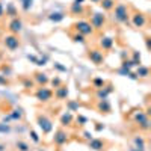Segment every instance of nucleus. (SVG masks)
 <instances>
[{"instance_id": "f257e3e1", "label": "nucleus", "mask_w": 151, "mask_h": 151, "mask_svg": "<svg viewBox=\"0 0 151 151\" xmlns=\"http://www.w3.org/2000/svg\"><path fill=\"white\" fill-rule=\"evenodd\" d=\"M115 8V14H113V18H115L118 23H127L128 21V8L124 3H118Z\"/></svg>"}, {"instance_id": "f03ea898", "label": "nucleus", "mask_w": 151, "mask_h": 151, "mask_svg": "<svg viewBox=\"0 0 151 151\" xmlns=\"http://www.w3.org/2000/svg\"><path fill=\"white\" fill-rule=\"evenodd\" d=\"M74 27H76V30H77L80 35H83V36L92 35V32H94V27L91 26V23H89V21H85V20L77 21V23L74 24Z\"/></svg>"}, {"instance_id": "7ed1b4c3", "label": "nucleus", "mask_w": 151, "mask_h": 151, "mask_svg": "<svg viewBox=\"0 0 151 151\" xmlns=\"http://www.w3.org/2000/svg\"><path fill=\"white\" fill-rule=\"evenodd\" d=\"M38 126H39V128L42 130V133H45V134L53 130V122L48 120L45 115H39V116H38Z\"/></svg>"}, {"instance_id": "20e7f679", "label": "nucleus", "mask_w": 151, "mask_h": 151, "mask_svg": "<svg viewBox=\"0 0 151 151\" xmlns=\"http://www.w3.org/2000/svg\"><path fill=\"white\" fill-rule=\"evenodd\" d=\"M3 44L6 45L8 50H15V48H18L20 45V41H18V38L15 36V35H6L5 36V39H3Z\"/></svg>"}, {"instance_id": "39448f33", "label": "nucleus", "mask_w": 151, "mask_h": 151, "mask_svg": "<svg viewBox=\"0 0 151 151\" xmlns=\"http://www.w3.org/2000/svg\"><path fill=\"white\" fill-rule=\"evenodd\" d=\"M104 24V15L100 14V12H95L92 14V18H91V26L94 29H101Z\"/></svg>"}, {"instance_id": "423d86ee", "label": "nucleus", "mask_w": 151, "mask_h": 151, "mask_svg": "<svg viewBox=\"0 0 151 151\" xmlns=\"http://www.w3.org/2000/svg\"><path fill=\"white\" fill-rule=\"evenodd\" d=\"M51 95H53V92L48 88H44V86L36 91V98L39 101H48L51 98Z\"/></svg>"}, {"instance_id": "0eeeda50", "label": "nucleus", "mask_w": 151, "mask_h": 151, "mask_svg": "<svg viewBox=\"0 0 151 151\" xmlns=\"http://www.w3.org/2000/svg\"><path fill=\"white\" fill-rule=\"evenodd\" d=\"M21 29H23V23H21V20L20 18H12L11 20V23H9V32L12 35L15 33H18V32H21Z\"/></svg>"}, {"instance_id": "6e6552de", "label": "nucleus", "mask_w": 151, "mask_h": 151, "mask_svg": "<svg viewBox=\"0 0 151 151\" xmlns=\"http://www.w3.org/2000/svg\"><path fill=\"white\" fill-rule=\"evenodd\" d=\"M88 56H89V59H91V62L95 63V65L103 63V53H101L100 50H91Z\"/></svg>"}, {"instance_id": "1a4fd4ad", "label": "nucleus", "mask_w": 151, "mask_h": 151, "mask_svg": "<svg viewBox=\"0 0 151 151\" xmlns=\"http://www.w3.org/2000/svg\"><path fill=\"white\" fill-rule=\"evenodd\" d=\"M147 24V17L144 14H134L133 15V26L134 27H144Z\"/></svg>"}, {"instance_id": "9d476101", "label": "nucleus", "mask_w": 151, "mask_h": 151, "mask_svg": "<svg viewBox=\"0 0 151 151\" xmlns=\"http://www.w3.org/2000/svg\"><path fill=\"white\" fill-rule=\"evenodd\" d=\"M67 139H68L67 133L62 132V130H59V132L55 134V144H57V145H63V144L67 142Z\"/></svg>"}, {"instance_id": "9b49d317", "label": "nucleus", "mask_w": 151, "mask_h": 151, "mask_svg": "<svg viewBox=\"0 0 151 151\" xmlns=\"http://www.w3.org/2000/svg\"><path fill=\"white\" fill-rule=\"evenodd\" d=\"M100 45H101L103 50H109V48H112V45H113V39L110 36H103L101 41H100Z\"/></svg>"}, {"instance_id": "f8f14e48", "label": "nucleus", "mask_w": 151, "mask_h": 151, "mask_svg": "<svg viewBox=\"0 0 151 151\" xmlns=\"http://www.w3.org/2000/svg\"><path fill=\"white\" fill-rule=\"evenodd\" d=\"M103 147H104V144H103V141H100V139H91V142H89V148H92V150H95V151H100V150H103Z\"/></svg>"}, {"instance_id": "ddd939ff", "label": "nucleus", "mask_w": 151, "mask_h": 151, "mask_svg": "<svg viewBox=\"0 0 151 151\" xmlns=\"http://www.w3.org/2000/svg\"><path fill=\"white\" fill-rule=\"evenodd\" d=\"M133 142H134V148H136L138 151H145V141H144V138L136 136L133 139Z\"/></svg>"}, {"instance_id": "4468645a", "label": "nucleus", "mask_w": 151, "mask_h": 151, "mask_svg": "<svg viewBox=\"0 0 151 151\" xmlns=\"http://www.w3.org/2000/svg\"><path fill=\"white\" fill-rule=\"evenodd\" d=\"M110 92H112V88H110V86H107L106 89L100 88L98 92H97V97H98V100H107V95H109Z\"/></svg>"}, {"instance_id": "2eb2a0df", "label": "nucleus", "mask_w": 151, "mask_h": 151, "mask_svg": "<svg viewBox=\"0 0 151 151\" xmlns=\"http://www.w3.org/2000/svg\"><path fill=\"white\" fill-rule=\"evenodd\" d=\"M55 95L57 97L59 100H63V98H67V95H68V89L63 88V86H59V88H56Z\"/></svg>"}, {"instance_id": "dca6fc26", "label": "nucleus", "mask_w": 151, "mask_h": 151, "mask_svg": "<svg viewBox=\"0 0 151 151\" xmlns=\"http://www.w3.org/2000/svg\"><path fill=\"white\" fill-rule=\"evenodd\" d=\"M71 122H73L71 112H67V113H63V115L61 116V124H62V126H69Z\"/></svg>"}, {"instance_id": "f3484780", "label": "nucleus", "mask_w": 151, "mask_h": 151, "mask_svg": "<svg viewBox=\"0 0 151 151\" xmlns=\"http://www.w3.org/2000/svg\"><path fill=\"white\" fill-rule=\"evenodd\" d=\"M100 5L104 11H110L115 6V2H113V0H100Z\"/></svg>"}, {"instance_id": "a211bd4d", "label": "nucleus", "mask_w": 151, "mask_h": 151, "mask_svg": "<svg viewBox=\"0 0 151 151\" xmlns=\"http://www.w3.org/2000/svg\"><path fill=\"white\" fill-rule=\"evenodd\" d=\"M35 80L39 85H45L48 82V77H47V74H44V73H36L35 74Z\"/></svg>"}, {"instance_id": "6ab92c4d", "label": "nucleus", "mask_w": 151, "mask_h": 151, "mask_svg": "<svg viewBox=\"0 0 151 151\" xmlns=\"http://www.w3.org/2000/svg\"><path fill=\"white\" fill-rule=\"evenodd\" d=\"M147 120H148V115H147L145 112H141V110H139L136 115H134V121H136L138 124H142L144 121H147Z\"/></svg>"}, {"instance_id": "aec40b11", "label": "nucleus", "mask_w": 151, "mask_h": 151, "mask_svg": "<svg viewBox=\"0 0 151 151\" xmlns=\"http://www.w3.org/2000/svg\"><path fill=\"white\" fill-rule=\"evenodd\" d=\"M98 110L100 112H110V104L107 100H100L98 103Z\"/></svg>"}, {"instance_id": "412c9836", "label": "nucleus", "mask_w": 151, "mask_h": 151, "mask_svg": "<svg viewBox=\"0 0 151 151\" xmlns=\"http://www.w3.org/2000/svg\"><path fill=\"white\" fill-rule=\"evenodd\" d=\"M148 74H150V69L147 67L139 65L138 71H136V77H148Z\"/></svg>"}, {"instance_id": "4be33fe9", "label": "nucleus", "mask_w": 151, "mask_h": 151, "mask_svg": "<svg viewBox=\"0 0 151 151\" xmlns=\"http://www.w3.org/2000/svg\"><path fill=\"white\" fill-rule=\"evenodd\" d=\"M48 18H50L51 21H55V23H59V21H62L63 18H65V15H63L62 12H51Z\"/></svg>"}, {"instance_id": "5701e85b", "label": "nucleus", "mask_w": 151, "mask_h": 151, "mask_svg": "<svg viewBox=\"0 0 151 151\" xmlns=\"http://www.w3.org/2000/svg\"><path fill=\"white\" fill-rule=\"evenodd\" d=\"M15 147L18 148V151H30V147H29L26 142H23V141H17Z\"/></svg>"}, {"instance_id": "b1692460", "label": "nucleus", "mask_w": 151, "mask_h": 151, "mask_svg": "<svg viewBox=\"0 0 151 151\" xmlns=\"http://www.w3.org/2000/svg\"><path fill=\"white\" fill-rule=\"evenodd\" d=\"M71 12L73 14H82L83 12V6L79 5V3H73L71 5Z\"/></svg>"}, {"instance_id": "393cba45", "label": "nucleus", "mask_w": 151, "mask_h": 151, "mask_svg": "<svg viewBox=\"0 0 151 151\" xmlns=\"http://www.w3.org/2000/svg\"><path fill=\"white\" fill-rule=\"evenodd\" d=\"M32 3H33V0H21V6L24 11H29L32 8Z\"/></svg>"}, {"instance_id": "a878e982", "label": "nucleus", "mask_w": 151, "mask_h": 151, "mask_svg": "<svg viewBox=\"0 0 151 151\" xmlns=\"http://www.w3.org/2000/svg\"><path fill=\"white\" fill-rule=\"evenodd\" d=\"M21 116H23V113H21V110H14V112L9 115V118H12V120H20Z\"/></svg>"}, {"instance_id": "bb28decb", "label": "nucleus", "mask_w": 151, "mask_h": 151, "mask_svg": "<svg viewBox=\"0 0 151 151\" xmlns=\"http://www.w3.org/2000/svg\"><path fill=\"white\" fill-rule=\"evenodd\" d=\"M94 86H95V88H103V86H104V80L103 79H94Z\"/></svg>"}, {"instance_id": "cd10ccee", "label": "nucleus", "mask_w": 151, "mask_h": 151, "mask_svg": "<svg viewBox=\"0 0 151 151\" xmlns=\"http://www.w3.org/2000/svg\"><path fill=\"white\" fill-rule=\"evenodd\" d=\"M132 61L134 62V65H139V63H141V55H139L138 51H134L133 53V59Z\"/></svg>"}, {"instance_id": "c85d7f7f", "label": "nucleus", "mask_w": 151, "mask_h": 151, "mask_svg": "<svg viewBox=\"0 0 151 151\" xmlns=\"http://www.w3.org/2000/svg\"><path fill=\"white\" fill-rule=\"evenodd\" d=\"M132 67H134V62H133V61H124V62H122V67H121V68L130 69Z\"/></svg>"}, {"instance_id": "c756f323", "label": "nucleus", "mask_w": 151, "mask_h": 151, "mask_svg": "<svg viewBox=\"0 0 151 151\" xmlns=\"http://www.w3.org/2000/svg\"><path fill=\"white\" fill-rule=\"evenodd\" d=\"M51 85L55 86V88H59V86L62 85V80L59 79V77H56V79H53V80H51Z\"/></svg>"}, {"instance_id": "7c9ffc66", "label": "nucleus", "mask_w": 151, "mask_h": 151, "mask_svg": "<svg viewBox=\"0 0 151 151\" xmlns=\"http://www.w3.org/2000/svg\"><path fill=\"white\" fill-rule=\"evenodd\" d=\"M74 42H85V36L80 35V33L74 35Z\"/></svg>"}, {"instance_id": "2f4dec72", "label": "nucleus", "mask_w": 151, "mask_h": 151, "mask_svg": "<svg viewBox=\"0 0 151 151\" xmlns=\"http://www.w3.org/2000/svg\"><path fill=\"white\" fill-rule=\"evenodd\" d=\"M68 107H69V110H77V109H79V104L76 103V101H69Z\"/></svg>"}, {"instance_id": "473e14b6", "label": "nucleus", "mask_w": 151, "mask_h": 151, "mask_svg": "<svg viewBox=\"0 0 151 151\" xmlns=\"http://www.w3.org/2000/svg\"><path fill=\"white\" fill-rule=\"evenodd\" d=\"M30 136H32V141H33V142H39V136H38V134H36V132H30Z\"/></svg>"}, {"instance_id": "72a5a7b5", "label": "nucleus", "mask_w": 151, "mask_h": 151, "mask_svg": "<svg viewBox=\"0 0 151 151\" xmlns=\"http://www.w3.org/2000/svg\"><path fill=\"white\" fill-rule=\"evenodd\" d=\"M8 12L11 14V15H12V17H14V15H17V12H15V8H14V5H9V6H8ZM15 18V17H14Z\"/></svg>"}, {"instance_id": "f704fd0d", "label": "nucleus", "mask_w": 151, "mask_h": 151, "mask_svg": "<svg viewBox=\"0 0 151 151\" xmlns=\"http://www.w3.org/2000/svg\"><path fill=\"white\" fill-rule=\"evenodd\" d=\"M139 126H141V128H144V130H148L150 128V121L147 120V121H144L142 124H139Z\"/></svg>"}, {"instance_id": "c9c22d12", "label": "nucleus", "mask_w": 151, "mask_h": 151, "mask_svg": "<svg viewBox=\"0 0 151 151\" xmlns=\"http://www.w3.org/2000/svg\"><path fill=\"white\" fill-rule=\"evenodd\" d=\"M27 59H29L30 62H33V63H38V61H39L36 56H32V55H27Z\"/></svg>"}, {"instance_id": "e433bc0d", "label": "nucleus", "mask_w": 151, "mask_h": 151, "mask_svg": "<svg viewBox=\"0 0 151 151\" xmlns=\"http://www.w3.org/2000/svg\"><path fill=\"white\" fill-rule=\"evenodd\" d=\"M77 122H80V124H85V122H86V118H85V116H82V115H80V116H77Z\"/></svg>"}, {"instance_id": "4c0bfd02", "label": "nucleus", "mask_w": 151, "mask_h": 151, "mask_svg": "<svg viewBox=\"0 0 151 151\" xmlns=\"http://www.w3.org/2000/svg\"><path fill=\"white\" fill-rule=\"evenodd\" d=\"M24 86H26V88H32V86H33V82H32V80H26Z\"/></svg>"}, {"instance_id": "58836bf2", "label": "nucleus", "mask_w": 151, "mask_h": 151, "mask_svg": "<svg viewBox=\"0 0 151 151\" xmlns=\"http://www.w3.org/2000/svg\"><path fill=\"white\" fill-rule=\"evenodd\" d=\"M55 67H56L57 69H61V71H67V68L62 67V65H59V63H55Z\"/></svg>"}, {"instance_id": "ea45409f", "label": "nucleus", "mask_w": 151, "mask_h": 151, "mask_svg": "<svg viewBox=\"0 0 151 151\" xmlns=\"http://www.w3.org/2000/svg\"><path fill=\"white\" fill-rule=\"evenodd\" d=\"M85 138H86V139H89V141L92 139V136H91V133H89V132H85Z\"/></svg>"}, {"instance_id": "a19ab883", "label": "nucleus", "mask_w": 151, "mask_h": 151, "mask_svg": "<svg viewBox=\"0 0 151 151\" xmlns=\"http://www.w3.org/2000/svg\"><path fill=\"white\" fill-rule=\"evenodd\" d=\"M2 15H3V5L0 3V17H2Z\"/></svg>"}, {"instance_id": "79ce46f5", "label": "nucleus", "mask_w": 151, "mask_h": 151, "mask_svg": "<svg viewBox=\"0 0 151 151\" xmlns=\"http://www.w3.org/2000/svg\"><path fill=\"white\" fill-rule=\"evenodd\" d=\"M0 83H6V79L2 77V76H0Z\"/></svg>"}, {"instance_id": "37998d69", "label": "nucleus", "mask_w": 151, "mask_h": 151, "mask_svg": "<svg viewBox=\"0 0 151 151\" xmlns=\"http://www.w3.org/2000/svg\"><path fill=\"white\" fill-rule=\"evenodd\" d=\"M74 3H79V5H82V3H83V0H74Z\"/></svg>"}, {"instance_id": "c03bdc74", "label": "nucleus", "mask_w": 151, "mask_h": 151, "mask_svg": "<svg viewBox=\"0 0 151 151\" xmlns=\"http://www.w3.org/2000/svg\"><path fill=\"white\" fill-rule=\"evenodd\" d=\"M128 151H138V150H136V148H134V147H132V148H130V150H128Z\"/></svg>"}, {"instance_id": "a18cd8bd", "label": "nucleus", "mask_w": 151, "mask_h": 151, "mask_svg": "<svg viewBox=\"0 0 151 151\" xmlns=\"http://www.w3.org/2000/svg\"><path fill=\"white\" fill-rule=\"evenodd\" d=\"M91 2H95V3H100V0H91Z\"/></svg>"}, {"instance_id": "49530a36", "label": "nucleus", "mask_w": 151, "mask_h": 151, "mask_svg": "<svg viewBox=\"0 0 151 151\" xmlns=\"http://www.w3.org/2000/svg\"><path fill=\"white\" fill-rule=\"evenodd\" d=\"M2 150H3V147H2V145H0V151H2Z\"/></svg>"}]
</instances>
